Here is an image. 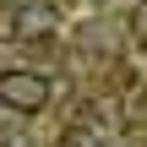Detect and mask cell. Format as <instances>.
I'll use <instances>...</instances> for the list:
<instances>
[{
	"label": "cell",
	"mask_w": 147,
	"mask_h": 147,
	"mask_svg": "<svg viewBox=\"0 0 147 147\" xmlns=\"http://www.w3.org/2000/svg\"><path fill=\"white\" fill-rule=\"evenodd\" d=\"M49 76L44 71H5L0 76V104L11 109V115H38V109H49Z\"/></svg>",
	"instance_id": "cell-1"
},
{
	"label": "cell",
	"mask_w": 147,
	"mask_h": 147,
	"mask_svg": "<svg viewBox=\"0 0 147 147\" xmlns=\"http://www.w3.org/2000/svg\"><path fill=\"white\" fill-rule=\"evenodd\" d=\"M55 22H60V16H55L49 5H27V11L16 16V33H22V38H44V33H55Z\"/></svg>",
	"instance_id": "cell-2"
},
{
	"label": "cell",
	"mask_w": 147,
	"mask_h": 147,
	"mask_svg": "<svg viewBox=\"0 0 147 147\" xmlns=\"http://www.w3.org/2000/svg\"><path fill=\"white\" fill-rule=\"evenodd\" d=\"M60 147H98V142H93V131H87V125H71V131L60 136Z\"/></svg>",
	"instance_id": "cell-3"
},
{
	"label": "cell",
	"mask_w": 147,
	"mask_h": 147,
	"mask_svg": "<svg viewBox=\"0 0 147 147\" xmlns=\"http://www.w3.org/2000/svg\"><path fill=\"white\" fill-rule=\"evenodd\" d=\"M131 38L147 44V5H142V11H131Z\"/></svg>",
	"instance_id": "cell-4"
}]
</instances>
